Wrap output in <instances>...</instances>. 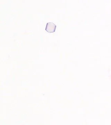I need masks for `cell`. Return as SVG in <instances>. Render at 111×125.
I'll list each match as a JSON object with an SVG mask.
<instances>
[{
    "instance_id": "cell-1",
    "label": "cell",
    "mask_w": 111,
    "mask_h": 125,
    "mask_svg": "<svg viewBox=\"0 0 111 125\" xmlns=\"http://www.w3.org/2000/svg\"><path fill=\"white\" fill-rule=\"evenodd\" d=\"M56 29V25L52 22L48 23L47 24L45 30L49 33L54 32H55Z\"/></svg>"
}]
</instances>
